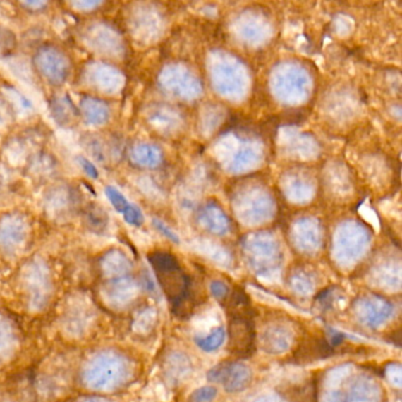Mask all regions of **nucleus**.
<instances>
[{
	"label": "nucleus",
	"instance_id": "1",
	"mask_svg": "<svg viewBox=\"0 0 402 402\" xmlns=\"http://www.w3.org/2000/svg\"><path fill=\"white\" fill-rule=\"evenodd\" d=\"M147 259L166 298L173 308L181 310L190 295V279L184 273L176 257L169 252H154Z\"/></svg>",
	"mask_w": 402,
	"mask_h": 402
},
{
	"label": "nucleus",
	"instance_id": "2",
	"mask_svg": "<svg viewBox=\"0 0 402 402\" xmlns=\"http://www.w3.org/2000/svg\"><path fill=\"white\" fill-rule=\"evenodd\" d=\"M129 374V363L124 358L114 353H103L95 356L85 367L84 380L91 388L109 391L124 384Z\"/></svg>",
	"mask_w": 402,
	"mask_h": 402
},
{
	"label": "nucleus",
	"instance_id": "3",
	"mask_svg": "<svg viewBox=\"0 0 402 402\" xmlns=\"http://www.w3.org/2000/svg\"><path fill=\"white\" fill-rule=\"evenodd\" d=\"M228 351L240 359L252 356L256 348V331L252 307L228 312Z\"/></svg>",
	"mask_w": 402,
	"mask_h": 402
},
{
	"label": "nucleus",
	"instance_id": "4",
	"mask_svg": "<svg viewBox=\"0 0 402 402\" xmlns=\"http://www.w3.org/2000/svg\"><path fill=\"white\" fill-rule=\"evenodd\" d=\"M84 82L92 90L116 95L122 90L124 78L119 70L104 63H91L84 68Z\"/></svg>",
	"mask_w": 402,
	"mask_h": 402
},
{
	"label": "nucleus",
	"instance_id": "5",
	"mask_svg": "<svg viewBox=\"0 0 402 402\" xmlns=\"http://www.w3.org/2000/svg\"><path fill=\"white\" fill-rule=\"evenodd\" d=\"M252 379V370L243 363H221L208 372V380L222 384L229 393L245 391Z\"/></svg>",
	"mask_w": 402,
	"mask_h": 402
},
{
	"label": "nucleus",
	"instance_id": "6",
	"mask_svg": "<svg viewBox=\"0 0 402 402\" xmlns=\"http://www.w3.org/2000/svg\"><path fill=\"white\" fill-rule=\"evenodd\" d=\"M83 39L91 50L106 57L118 56L123 50L118 33L105 23H95L87 26L84 31Z\"/></svg>",
	"mask_w": 402,
	"mask_h": 402
},
{
	"label": "nucleus",
	"instance_id": "7",
	"mask_svg": "<svg viewBox=\"0 0 402 402\" xmlns=\"http://www.w3.org/2000/svg\"><path fill=\"white\" fill-rule=\"evenodd\" d=\"M36 64L40 75L47 78L50 83H64L70 72V63L61 50L56 47H42L35 57Z\"/></svg>",
	"mask_w": 402,
	"mask_h": 402
},
{
	"label": "nucleus",
	"instance_id": "8",
	"mask_svg": "<svg viewBox=\"0 0 402 402\" xmlns=\"http://www.w3.org/2000/svg\"><path fill=\"white\" fill-rule=\"evenodd\" d=\"M29 235V226L20 215L3 216L0 219V247L13 252L25 243Z\"/></svg>",
	"mask_w": 402,
	"mask_h": 402
},
{
	"label": "nucleus",
	"instance_id": "9",
	"mask_svg": "<svg viewBox=\"0 0 402 402\" xmlns=\"http://www.w3.org/2000/svg\"><path fill=\"white\" fill-rule=\"evenodd\" d=\"M333 354L331 346L324 339L307 338L298 345L295 352L296 363H314L316 360L326 359Z\"/></svg>",
	"mask_w": 402,
	"mask_h": 402
},
{
	"label": "nucleus",
	"instance_id": "10",
	"mask_svg": "<svg viewBox=\"0 0 402 402\" xmlns=\"http://www.w3.org/2000/svg\"><path fill=\"white\" fill-rule=\"evenodd\" d=\"M363 319L372 327L384 324L391 314V305L382 298H366L360 305Z\"/></svg>",
	"mask_w": 402,
	"mask_h": 402
},
{
	"label": "nucleus",
	"instance_id": "11",
	"mask_svg": "<svg viewBox=\"0 0 402 402\" xmlns=\"http://www.w3.org/2000/svg\"><path fill=\"white\" fill-rule=\"evenodd\" d=\"M80 110L85 121L91 126H103L110 118L109 105L99 98L90 97V96L82 98Z\"/></svg>",
	"mask_w": 402,
	"mask_h": 402
},
{
	"label": "nucleus",
	"instance_id": "12",
	"mask_svg": "<svg viewBox=\"0 0 402 402\" xmlns=\"http://www.w3.org/2000/svg\"><path fill=\"white\" fill-rule=\"evenodd\" d=\"M291 328H287L284 324H274V327H269L263 334V346L267 352L279 354V353L287 351L291 346Z\"/></svg>",
	"mask_w": 402,
	"mask_h": 402
},
{
	"label": "nucleus",
	"instance_id": "13",
	"mask_svg": "<svg viewBox=\"0 0 402 402\" xmlns=\"http://www.w3.org/2000/svg\"><path fill=\"white\" fill-rule=\"evenodd\" d=\"M159 152L157 149L147 144H140L131 151V159L137 166L152 168L159 163Z\"/></svg>",
	"mask_w": 402,
	"mask_h": 402
},
{
	"label": "nucleus",
	"instance_id": "14",
	"mask_svg": "<svg viewBox=\"0 0 402 402\" xmlns=\"http://www.w3.org/2000/svg\"><path fill=\"white\" fill-rule=\"evenodd\" d=\"M52 115L59 124H65L68 126L72 122V119L75 118L77 112H75V106L68 98H59L57 101L52 103L51 106Z\"/></svg>",
	"mask_w": 402,
	"mask_h": 402
},
{
	"label": "nucleus",
	"instance_id": "15",
	"mask_svg": "<svg viewBox=\"0 0 402 402\" xmlns=\"http://www.w3.org/2000/svg\"><path fill=\"white\" fill-rule=\"evenodd\" d=\"M226 340V331L222 327L216 328L215 331H212L210 334L203 338H195V343L205 352H214L216 349H219L222 346L223 342Z\"/></svg>",
	"mask_w": 402,
	"mask_h": 402
},
{
	"label": "nucleus",
	"instance_id": "16",
	"mask_svg": "<svg viewBox=\"0 0 402 402\" xmlns=\"http://www.w3.org/2000/svg\"><path fill=\"white\" fill-rule=\"evenodd\" d=\"M105 194H106V197H108L109 201L111 203L112 207H114L117 212H124V210L128 208V205H130L126 196H124L117 188L109 185V187L105 188Z\"/></svg>",
	"mask_w": 402,
	"mask_h": 402
},
{
	"label": "nucleus",
	"instance_id": "17",
	"mask_svg": "<svg viewBox=\"0 0 402 402\" xmlns=\"http://www.w3.org/2000/svg\"><path fill=\"white\" fill-rule=\"evenodd\" d=\"M217 396V389L212 386L198 388L191 393L189 402H212Z\"/></svg>",
	"mask_w": 402,
	"mask_h": 402
},
{
	"label": "nucleus",
	"instance_id": "18",
	"mask_svg": "<svg viewBox=\"0 0 402 402\" xmlns=\"http://www.w3.org/2000/svg\"><path fill=\"white\" fill-rule=\"evenodd\" d=\"M124 219L131 226H140L144 222V216L140 212V208H137L136 205H129L128 208L123 212Z\"/></svg>",
	"mask_w": 402,
	"mask_h": 402
},
{
	"label": "nucleus",
	"instance_id": "19",
	"mask_svg": "<svg viewBox=\"0 0 402 402\" xmlns=\"http://www.w3.org/2000/svg\"><path fill=\"white\" fill-rule=\"evenodd\" d=\"M87 219L90 222L91 226L97 228L99 226H104V223H106V214L101 208L95 207L87 212Z\"/></svg>",
	"mask_w": 402,
	"mask_h": 402
},
{
	"label": "nucleus",
	"instance_id": "20",
	"mask_svg": "<svg viewBox=\"0 0 402 402\" xmlns=\"http://www.w3.org/2000/svg\"><path fill=\"white\" fill-rule=\"evenodd\" d=\"M210 289H212V294L214 295V298L219 301H224L229 295V288L226 287V284L221 281L212 282Z\"/></svg>",
	"mask_w": 402,
	"mask_h": 402
},
{
	"label": "nucleus",
	"instance_id": "21",
	"mask_svg": "<svg viewBox=\"0 0 402 402\" xmlns=\"http://www.w3.org/2000/svg\"><path fill=\"white\" fill-rule=\"evenodd\" d=\"M87 142H90V143H87V149H89V152H90L95 158H97L99 162H104V149L102 147V144L98 142L97 140H87Z\"/></svg>",
	"mask_w": 402,
	"mask_h": 402
},
{
	"label": "nucleus",
	"instance_id": "22",
	"mask_svg": "<svg viewBox=\"0 0 402 402\" xmlns=\"http://www.w3.org/2000/svg\"><path fill=\"white\" fill-rule=\"evenodd\" d=\"M78 162L80 166H82V169L84 170V173H87V176L90 177V178H94V180H97L99 173H98V170L96 169V166H94V163L87 161V158L83 157V156H79Z\"/></svg>",
	"mask_w": 402,
	"mask_h": 402
},
{
	"label": "nucleus",
	"instance_id": "23",
	"mask_svg": "<svg viewBox=\"0 0 402 402\" xmlns=\"http://www.w3.org/2000/svg\"><path fill=\"white\" fill-rule=\"evenodd\" d=\"M154 226L156 229L159 230V231H161L164 236L168 237L169 240H173L175 243H180V240H178L176 233L171 231L164 223L158 221V219H154Z\"/></svg>",
	"mask_w": 402,
	"mask_h": 402
},
{
	"label": "nucleus",
	"instance_id": "24",
	"mask_svg": "<svg viewBox=\"0 0 402 402\" xmlns=\"http://www.w3.org/2000/svg\"><path fill=\"white\" fill-rule=\"evenodd\" d=\"M103 4L102 1H90V0H87V1H73L71 3L72 6L75 8H78L80 11H92L95 8H97L98 6H101Z\"/></svg>",
	"mask_w": 402,
	"mask_h": 402
},
{
	"label": "nucleus",
	"instance_id": "25",
	"mask_svg": "<svg viewBox=\"0 0 402 402\" xmlns=\"http://www.w3.org/2000/svg\"><path fill=\"white\" fill-rule=\"evenodd\" d=\"M10 121V115H8V109L5 108V105L0 102V130L4 129L8 126Z\"/></svg>",
	"mask_w": 402,
	"mask_h": 402
},
{
	"label": "nucleus",
	"instance_id": "26",
	"mask_svg": "<svg viewBox=\"0 0 402 402\" xmlns=\"http://www.w3.org/2000/svg\"><path fill=\"white\" fill-rule=\"evenodd\" d=\"M22 5L30 10H40L47 6V3L45 1H25V3H22Z\"/></svg>",
	"mask_w": 402,
	"mask_h": 402
},
{
	"label": "nucleus",
	"instance_id": "27",
	"mask_svg": "<svg viewBox=\"0 0 402 402\" xmlns=\"http://www.w3.org/2000/svg\"><path fill=\"white\" fill-rule=\"evenodd\" d=\"M82 402H109L106 400H103V398H87V400H83Z\"/></svg>",
	"mask_w": 402,
	"mask_h": 402
},
{
	"label": "nucleus",
	"instance_id": "28",
	"mask_svg": "<svg viewBox=\"0 0 402 402\" xmlns=\"http://www.w3.org/2000/svg\"><path fill=\"white\" fill-rule=\"evenodd\" d=\"M256 402H274L273 398H260V400H257V401Z\"/></svg>",
	"mask_w": 402,
	"mask_h": 402
}]
</instances>
